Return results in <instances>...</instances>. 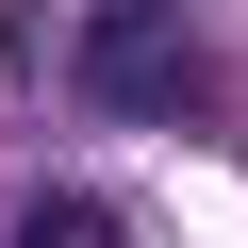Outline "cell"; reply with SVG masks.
Segmentation results:
<instances>
[{"instance_id": "1", "label": "cell", "mask_w": 248, "mask_h": 248, "mask_svg": "<svg viewBox=\"0 0 248 248\" xmlns=\"http://www.w3.org/2000/svg\"><path fill=\"white\" fill-rule=\"evenodd\" d=\"M66 83H83L99 116H133V133H182V116H215V66H199V17H182V0H99Z\"/></svg>"}, {"instance_id": "2", "label": "cell", "mask_w": 248, "mask_h": 248, "mask_svg": "<svg viewBox=\"0 0 248 248\" xmlns=\"http://www.w3.org/2000/svg\"><path fill=\"white\" fill-rule=\"evenodd\" d=\"M116 232V199H83V182H33L17 199V248H99Z\"/></svg>"}]
</instances>
